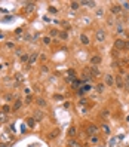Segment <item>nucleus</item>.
<instances>
[{"label":"nucleus","instance_id":"28","mask_svg":"<svg viewBox=\"0 0 129 147\" xmlns=\"http://www.w3.org/2000/svg\"><path fill=\"white\" fill-rule=\"evenodd\" d=\"M28 59H30V58H28V55H27V54L21 55V61H28Z\"/></svg>","mask_w":129,"mask_h":147},{"label":"nucleus","instance_id":"10","mask_svg":"<svg viewBox=\"0 0 129 147\" xmlns=\"http://www.w3.org/2000/svg\"><path fill=\"white\" fill-rule=\"evenodd\" d=\"M80 42L83 43V45H85V46H88V45H89V43H91V42H89V37H88V36H86V34H80Z\"/></svg>","mask_w":129,"mask_h":147},{"label":"nucleus","instance_id":"21","mask_svg":"<svg viewBox=\"0 0 129 147\" xmlns=\"http://www.w3.org/2000/svg\"><path fill=\"white\" fill-rule=\"evenodd\" d=\"M123 80H125V88L129 89V74H126V76L123 77Z\"/></svg>","mask_w":129,"mask_h":147},{"label":"nucleus","instance_id":"15","mask_svg":"<svg viewBox=\"0 0 129 147\" xmlns=\"http://www.w3.org/2000/svg\"><path fill=\"white\" fill-rule=\"evenodd\" d=\"M27 125H28L30 128H34V126H36V120H34L33 117H28V119H27Z\"/></svg>","mask_w":129,"mask_h":147},{"label":"nucleus","instance_id":"8","mask_svg":"<svg viewBox=\"0 0 129 147\" xmlns=\"http://www.w3.org/2000/svg\"><path fill=\"white\" fill-rule=\"evenodd\" d=\"M120 12H122V6H120V5H113V6H111V13H113V15H117Z\"/></svg>","mask_w":129,"mask_h":147},{"label":"nucleus","instance_id":"16","mask_svg":"<svg viewBox=\"0 0 129 147\" xmlns=\"http://www.w3.org/2000/svg\"><path fill=\"white\" fill-rule=\"evenodd\" d=\"M68 147H82V146L77 143L76 140H70V141H68Z\"/></svg>","mask_w":129,"mask_h":147},{"label":"nucleus","instance_id":"31","mask_svg":"<svg viewBox=\"0 0 129 147\" xmlns=\"http://www.w3.org/2000/svg\"><path fill=\"white\" fill-rule=\"evenodd\" d=\"M9 110H11V107H9V106H5V107H3V113H7Z\"/></svg>","mask_w":129,"mask_h":147},{"label":"nucleus","instance_id":"5","mask_svg":"<svg viewBox=\"0 0 129 147\" xmlns=\"http://www.w3.org/2000/svg\"><path fill=\"white\" fill-rule=\"evenodd\" d=\"M89 76L93 77V76H99V70H98V67L97 65H91L89 67Z\"/></svg>","mask_w":129,"mask_h":147},{"label":"nucleus","instance_id":"23","mask_svg":"<svg viewBox=\"0 0 129 147\" xmlns=\"http://www.w3.org/2000/svg\"><path fill=\"white\" fill-rule=\"evenodd\" d=\"M42 42L45 43V45H49V43H50V37H46V36H45V37L42 39Z\"/></svg>","mask_w":129,"mask_h":147},{"label":"nucleus","instance_id":"14","mask_svg":"<svg viewBox=\"0 0 129 147\" xmlns=\"http://www.w3.org/2000/svg\"><path fill=\"white\" fill-rule=\"evenodd\" d=\"M37 58H39V54H37V52H34V54H31V55H30V59H28V64L31 65V64H33L34 61H36Z\"/></svg>","mask_w":129,"mask_h":147},{"label":"nucleus","instance_id":"12","mask_svg":"<svg viewBox=\"0 0 129 147\" xmlns=\"http://www.w3.org/2000/svg\"><path fill=\"white\" fill-rule=\"evenodd\" d=\"M58 135H59V129H54V131L48 135V138H49V140H54V138H56Z\"/></svg>","mask_w":129,"mask_h":147},{"label":"nucleus","instance_id":"24","mask_svg":"<svg viewBox=\"0 0 129 147\" xmlns=\"http://www.w3.org/2000/svg\"><path fill=\"white\" fill-rule=\"evenodd\" d=\"M97 91H98V92H102V91H104V83H99V85L97 86Z\"/></svg>","mask_w":129,"mask_h":147},{"label":"nucleus","instance_id":"32","mask_svg":"<svg viewBox=\"0 0 129 147\" xmlns=\"http://www.w3.org/2000/svg\"><path fill=\"white\" fill-rule=\"evenodd\" d=\"M67 37H68V34H67L65 31H64V33H61V39H64V40H65Z\"/></svg>","mask_w":129,"mask_h":147},{"label":"nucleus","instance_id":"18","mask_svg":"<svg viewBox=\"0 0 129 147\" xmlns=\"http://www.w3.org/2000/svg\"><path fill=\"white\" fill-rule=\"evenodd\" d=\"M79 6H80L79 2H71V3H70V7H71L73 11H77V9H79Z\"/></svg>","mask_w":129,"mask_h":147},{"label":"nucleus","instance_id":"29","mask_svg":"<svg viewBox=\"0 0 129 147\" xmlns=\"http://www.w3.org/2000/svg\"><path fill=\"white\" fill-rule=\"evenodd\" d=\"M122 7L128 11V9H129V2H123V3H122Z\"/></svg>","mask_w":129,"mask_h":147},{"label":"nucleus","instance_id":"26","mask_svg":"<svg viewBox=\"0 0 129 147\" xmlns=\"http://www.w3.org/2000/svg\"><path fill=\"white\" fill-rule=\"evenodd\" d=\"M5 120H6V113L2 111V113H0V122H5Z\"/></svg>","mask_w":129,"mask_h":147},{"label":"nucleus","instance_id":"11","mask_svg":"<svg viewBox=\"0 0 129 147\" xmlns=\"http://www.w3.org/2000/svg\"><path fill=\"white\" fill-rule=\"evenodd\" d=\"M105 83L110 86V85H113L114 83V76H111V74H105Z\"/></svg>","mask_w":129,"mask_h":147},{"label":"nucleus","instance_id":"20","mask_svg":"<svg viewBox=\"0 0 129 147\" xmlns=\"http://www.w3.org/2000/svg\"><path fill=\"white\" fill-rule=\"evenodd\" d=\"M37 104H39L40 107H46V101L43 100V98H39V100H37Z\"/></svg>","mask_w":129,"mask_h":147},{"label":"nucleus","instance_id":"3","mask_svg":"<svg viewBox=\"0 0 129 147\" xmlns=\"http://www.w3.org/2000/svg\"><path fill=\"white\" fill-rule=\"evenodd\" d=\"M33 119L36 120V122H42V120L45 119V113H43L42 110H36V111H34V115H33Z\"/></svg>","mask_w":129,"mask_h":147},{"label":"nucleus","instance_id":"1","mask_svg":"<svg viewBox=\"0 0 129 147\" xmlns=\"http://www.w3.org/2000/svg\"><path fill=\"white\" fill-rule=\"evenodd\" d=\"M86 132H88L91 137H92V135H97V132H98V126H97V125H93V123H89L88 126H86Z\"/></svg>","mask_w":129,"mask_h":147},{"label":"nucleus","instance_id":"33","mask_svg":"<svg viewBox=\"0 0 129 147\" xmlns=\"http://www.w3.org/2000/svg\"><path fill=\"white\" fill-rule=\"evenodd\" d=\"M117 31H119V33H122V31H123V27H122V25H120V24L117 25Z\"/></svg>","mask_w":129,"mask_h":147},{"label":"nucleus","instance_id":"34","mask_svg":"<svg viewBox=\"0 0 129 147\" xmlns=\"http://www.w3.org/2000/svg\"><path fill=\"white\" fill-rule=\"evenodd\" d=\"M27 11H28V12H31V11H33V5H31V3L28 5V7H27Z\"/></svg>","mask_w":129,"mask_h":147},{"label":"nucleus","instance_id":"9","mask_svg":"<svg viewBox=\"0 0 129 147\" xmlns=\"http://www.w3.org/2000/svg\"><path fill=\"white\" fill-rule=\"evenodd\" d=\"M80 3V6L83 5V6H88V7H95V2H88V0H82V2H79Z\"/></svg>","mask_w":129,"mask_h":147},{"label":"nucleus","instance_id":"19","mask_svg":"<svg viewBox=\"0 0 129 147\" xmlns=\"http://www.w3.org/2000/svg\"><path fill=\"white\" fill-rule=\"evenodd\" d=\"M98 141H99L98 135H92V137H91V143H92V144H97Z\"/></svg>","mask_w":129,"mask_h":147},{"label":"nucleus","instance_id":"36","mask_svg":"<svg viewBox=\"0 0 129 147\" xmlns=\"http://www.w3.org/2000/svg\"><path fill=\"white\" fill-rule=\"evenodd\" d=\"M125 49H129V40L125 42Z\"/></svg>","mask_w":129,"mask_h":147},{"label":"nucleus","instance_id":"4","mask_svg":"<svg viewBox=\"0 0 129 147\" xmlns=\"http://www.w3.org/2000/svg\"><path fill=\"white\" fill-rule=\"evenodd\" d=\"M114 83L117 85L119 89H123V88H125V80H123L122 76H116V77H114Z\"/></svg>","mask_w":129,"mask_h":147},{"label":"nucleus","instance_id":"6","mask_svg":"<svg viewBox=\"0 0 129 147\" xmlns=\"http://www.w3.org/2000/svg\"><path fill=\"white\" fill-rule=\"evenodd\" d=\"M125 42L126 40H123V39H117L114 42V48L116 49H125Z\"/></svg>","mask_w":129,"mask_h":147},{"label":"nucleus","instance_id":"22","mask_svg":"<svg viewBox=\"0 0 129 147\" xmlns=\"http://www.w3.org/2000/svg\"><path fill=\"white\" fill-rule=\"evenodd\" d=\"M101 116L104 117V119H107V117L110 116V111H107V110H104V111H101Z\"/></svg>","mask_w":129,"mask_h":147},{"label":"nucleus","instance_id":"17","mask_svg":"<svg viewBox=\"0 0 129 147\" xmlns=\"http://www.w3.org/2000/svg\"><path fill=\"white\" fill-rule=\"evenodd\" d=\"M21 106H22V101H21V100H16L15 104H13V110H19Z\"/></svg>","mask_w":129,"mask_h":147},{"label":"nucleus","instance_id":"35","mask_svg":"<svg viewBox=\"0 0 129 147\" xmlns=\"http://www.w3.org/2000/svg\"><path fill=\"white\" fill-rule=\"evenodd\" d=\"M50 36H56V30H50Z\"/></svg>","mask_w":129,"mask_h":147},{"label":"nucleus","instance_id":"25","mask_svg":"<svg viewBox=\"0 0 129 147\" xmlns=\"http://www.w3.org/2000/svg\"><path fill=\"white\" fill-rule=\"evenodd\" d=\"M82 89H83L85 92H88V91H91V85H83V86H82Z\"/></svg>","mask_w":129,"mask_h":147},{"label":"nucleus","instance_id":"13","mask_svg":"<svg viewBox=\"0 0 129 147\" xmlns=\"http://www.w3.org/2000/svg\"><path fill=\"white\" fill-rule=\"evenodd\" d=\"M76 134H77L76 126H70V128H68V137H76Z\"/></svg>","mask_w":129,"mask_h":147},{"label":"nucleus","instance_id":"30","mask_svg":"<svg viewBox=\"0 0 129 147\" xmlns=\"http://www.w3.org/2000/svg\"><path fill=\"white\" fill-rule=\"evenodd\" d=\"M102 129H104V131H105L107 134H110V128L107 126V123H104V125H102Z\"/></svg>","mask_w":129,"mask_h":147},{"label":"nucleus","instance_id":"2","mask_svg":"<svg viewBox=\"0 0 129 147\" xmlns=\"http://www.w3.org/2000/svg\"><path fill=\"white\" fill-rule=\"evenodd\" d=\"M95 39H97V42H104L105 40V30H97V33H95Z\"/></svg>","mask_w":129,"mask_h":147},{"label":"nucleus","instance_id":"27","mask_svg":"<svg viewBox=\"0 0 129 147\" xmlns=\"http://www.w3.org/2000/svg\"><path fill=\"white\" fill-rule=\"evenodd\" d=\"M82 83H83V82H80V80H74V82H73V86H74V88H77V86H80Z\"/></svg>","mask_w":129,"mask_h":147},{"label":"nucleus","instance_id":"7","mask_svg":"<svg viewBox=\"0 0 129 147\" xmlns=\"http://www.w3.org/2000/svg\"><path fill=\"white\" fill-rule=\"evenodd\" d=\"M101 57L99 55H93V57H91V64L92 65H98V64H101Z\"/></svg>","mask_w":129,"mask_h":147}]
</instances>
